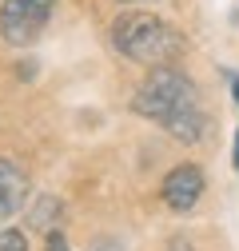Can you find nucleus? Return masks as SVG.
<instances>
[{
    "mask_svg": "<svg viewBox=\"0 0 239 251\" xmlns=\"http://www.w3.org/2000/svg\"><path fill=\"white\" fill-rule=\"evenodd\" d=\"M132 108L143 120H156L160 128L171 140H179V144H199L207 136V128H212V120H207V112L199 104L195 84L179 68H171V64L147 72V80L136 88Z\"/></svg>",
    "mask_w": 239,
    "mask_h": 251,
    "instance_id": "obj_1",
    "label": "nucleus"
},
{
    "mask_svg": "<svg viewBox=\"0 0 239 251\" xmlns=\"http://www.w3.org/2000/svg\"><path fill=\"white\" fill-rule=\"evenodd\" d=\"M112 44L120 56L136 60V64H147V68H164L179 56L184 40L179 32L160 20L156 12H124L116 24H112Z\"/></svg>",
    "mask_w": 239,
    "mask_h": 251,
    "instance_id": "obj_2",
    "label": "nucleus"
},
{
    "mask_svg": "<svg viewBox=\"0 0 239 251\" xmlns=\"http://www.w3.org/2000/svg\"><path fill=\"white\" fill-rule=\"evenodd\" d=\"M52 8L56 0H4L0 4V40L12 48L36 44L52 20Z\"/></svg>",
    "mask_w": 239,
    "mask_h": 251,
    "instance_id": "obj_3",
    "label": "nucleus"
},
{
    "mask_svg": "<svg viewBox=\"0 0 239 251\" xmlns=\"http://www.w3.org/2000/svg\"><path fill=\"white\" fill-rule=\"evenodd\" d=\"M203 187H207V179H203V172H199L195 164H179V168H171V172L164 176L160 196H164V203H167L171 211H191V207L203 200Z\"/></svg>",
    "mask_w": 239,
    "mask_h": 251,
    "instance_id": "obj_4",
    "label": "nucleus"
},
{
    "mask_svg": "<svg viewBox=\"0 0 239 251\" xmlns=\"http://www.w3.org/2000/svg\"><path fill=\"white\" fill-rule=\"evenodd\" d=\"M28 192H32L28 172H24L16 160L0 155V219H12V215L28 203Z\"/></svg>",
    "mask_w": 239,
    "mask_h": 251,
    "instance_id": "obj_5",
    "label": "nucleus"
},
{
    "mask_svg": "<svg viewBox=\"0 0 239 251\" xmlns=\"http://www.w3.org/2000/svg\"><path fill=\"white\" fill-rule=\"evenodd\" d=\"M28 224H32L36 231H56L60 224H64V203H60L56 196H40L32 215H28Z\"/></svg>",
    "mask_w": 239,
    "mask_h": 251,
    "instance_id": "obj_6",
    "label": "nucleus"
},
{
    "mask_svg": "<svg viewBox=\"0 0 239 251\" xmlns=\"http://www.w3.org/2000/svg\"><path fill=\"white\" fill-rule=\"evenodd\" d=\"M0 251H28V235L16 227H0Z\"/></svg>",
    "mask_w": 239,
    "mask_h": 251,
    "instance_id": "obj_7",
    "label": "nucleus"
},
{
    "mask_svg": "<svg viewBox=\"0 0 239 251\" xmlns=\"http://www.w3.org/2000/svg\"><path fill=\"white\" fill-rule=\"evenodd\" d=\"M48 251H72V247H68V239H64V231H60V227H56V231H48Z\"/></svg>",
    "mask_w": 239,
    "mask_h": 251,
    "instance_id": "obj_8",
    "label": "nucleus"
},
{
    "mask_svg": "<svg viewBox=\"0 0 239 251\" xmlns=\"http://www.w3.org/2000/svg\"><path fill=\"white\" fill-rule=\"evenodd\" d=\"M231 164H235V172H239V128H235V144H231Z\"/></svg>",
    "mask_w": 239,
    "mask_h": 251,
    "instance_id": "obj_9",
    "label": "nucleus"
},
{
    "mask_svg": "<svg viewBox=\"0 0 239 251\" xmlns=\"http://www.w3.org/2000/svg\"><path fill=\"white\" fill-rule=\"evenodd\" d=\"M231 100L239 104V76H231Z\"/></svg>",
    "mask_w": 239,
    "mask_h": 251,
    "instance_id": "obj_10",
    "label": "nucleus"
},
{
    "mask_svg": "<svg viewBox=\"0 0 239 251\" xmlns=\"http://www.w3.org/2000/svg\"><path fill=\"white\" fill-rule=\"evenodd\" d=\"M124 4H128V0H124Z\"/></svg>",
    "mask_w": 239,
    "mask_h": 251,
    "instance_id": "obj_11",
    "label": "nucleus"
}]
</instances>
